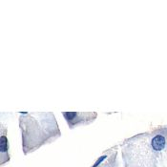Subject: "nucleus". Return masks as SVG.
<instances>
[{
    "label": "nucleus",
    "mask_w": 167,
    "mask_h": 167,
    "mask_svg": "<svg viewBox=\"0 0 167 167\" xmlns=\"http://www.w3.org/2000/svg\"><path fill=\"white\" fill-rule=\"evenodd\" d=\"M119 146L124 167H163L167 157V125L129 136Z\"/></svg>",
    "instance_id": "nucleus-1"
},
{
    "label": "nucleus",
    "mask_w": 167,
    "mask_h": 167,
    "mask_svg": "<svg viewBox=\"0 0 167 167\" xmlns=\"http://www.w3.org/2000/svg\"><path fill=\"white\" fill-rule=\"evenodd\" d=\"M18 126L25 156L53 143L61 136V131L53 112L19 113Z\"/></svg>",
    "instance_id": "nucleus-2"
},
{
    "label": "nucleus",
    "mask_w": 167,
    "mask_h": 167,
    "mask_svg": "<svg viewBox=\"0 0 167 167\" xmlns=\"http://www.w3.org/2000/svg\"><path fill=\"white\" fill-rule=\"evenodd\" d=\"M69 129H75L79 126H87L92 124L97 119V112H62Z\"/></svg>",
    "instance_id": "nucleus-3"
},
{
    "label": "nucleus",
    "mask_w": 167,
    "mask_h": 167,
    "mask_svg": "<svg viewBox=\"0 0 167 167\" xmlns=\"http://www.w3.org/2000/svg\"><path fill=\"white\" fill-rule=\"evenodd\" d=\"M119 145L113 146L105 150L99 157L97 158L94 164L91 167H119Z\"/></svg>",
    "instance_id": "nucleus-4"
},
{
    "label": "nucleus",
    "mask_w": 167,
    "mask_h": 167,
    "mask_svg": "<svg viewBox=\"0 0 167 167\" xmlns=\"http://www.w3.org/2000/svg\"><path fill=\"white\" fill-rule=\"evenodd\" d=\"M11 161L10 155V142L8 139V128L0 122V165H4Z\"/></svg>",
    "instance_id": "nucleus-5"
}]
</instances>
